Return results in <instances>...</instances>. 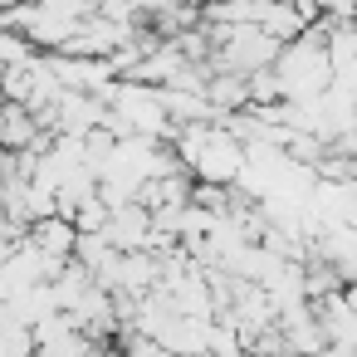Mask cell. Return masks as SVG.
<instances>
[{"mask_svg": "<svg viewBox=\"0 0 357 357\" xmlns=\"http://www.w3.org/2000/svg\"><path fill=\"white\" fill-rule=\"evenodd\" d=\"M108 240H113L118 250H147V240H152V206H147V201H123V206H113Z\"/></svg>", "mask_w": 357, "mask_h": 357, "instance_id": "6da1fadb", "label": "cell"}, {"mask_svg": "<svg viewBox=\"0 0 357 357\" xmlns=\"http://www.w3.org/2000/svg\"><path fill=\"white\" fill-rule=\"evenodd\" d=\"M40 132H45V118L30 103L6 98V113H0V147H6V152H25V147L40 142Z\"/></svg>", "mask_w": 357, "mask_h": 357, "instance_id": "7a4b0ae2", "label": "cell"}, {"mask_svg": "<svg viewBox=\"0 0 357 357\" xmlns=\"http://www.w3.org/2000/svg\"><path fill=\"white\" fill-rule=\"evenodd\" d=\"M206 98L215 103V113L225 118V113H245V108H255V93H250V74H235V69H215L211 74V89H206ZM215 118V123H220Z\"/></svg>", "mask_w": 357, "mask_h": 357, "instance_id": "3957f363", "label": "cell"}, {"mask_svg": "<svg viewBox=\"0 0 357 357\" xmlns=\"http://www.w3.org/2000/svg\"><path fill=\"white\" fill-rule=\"evenodd\" d=\"M259 25L279 40V45H294L303 30H308V20H303V10L294 6V0H264V15H259Z\"/></svg>", "mask_w": 357, "mask_h": 357, "instance_id": "277c9868", "label": "cell"}, {"mask_svg": "<svg viewBox=\"0 0 357 357\" xmlns=\"http://www.w3.org/2000/svg\"><path fill=\"white\" fill-rule=\"evenodd\" d=\"M0 357H35L40 352V337H35V328L30 323H20V318H6L0 323Z\"/></svg>", "mask_w": 357, "mask_h": 357, "instance_id": "5b68a950", "label": "cell"}, {"mask_svg": "<svg viewBox=\"0 0 357 357\" xmlns=\"http://www.w3.org/2000/svg\"><path fill=\"white\" fill-rule=\"evenodd\" d=\"M108 220H113V206L103 201V191H98V196H89V201L74 211V225H79L84 235H93V230H108Z\"/></svg>", "mask_w": 357, "mask_h": 357, "instance_id": "8992f818", "label": "cell"}]
</instances>
